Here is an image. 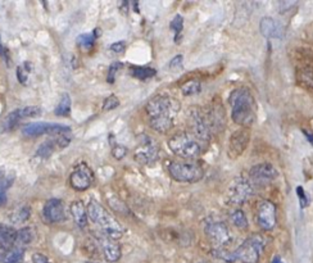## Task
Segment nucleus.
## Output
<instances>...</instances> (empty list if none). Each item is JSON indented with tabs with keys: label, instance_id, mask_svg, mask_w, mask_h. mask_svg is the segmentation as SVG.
<instances>
[{
	"label": "nucleus",
	"instance_id": "nucleus-17",
	"mask_svg": "<svg viewBox=\"0 0 313 263\" xmlns=\"http://www.w3.org/2000/svg\"><path fill=\"white\" fill-rule=\"evenodd\" d=\"M43 216L50 223H59L66 219V208L61 199H50L45 203Z\"/></svg>",
	"mask_w": 313,
	"mask_h": 263
},
{
	"label": "nucleus",
	"instance_id": "nucleus-20",
	"mask_svg": "<svg viewBox=\"0 0 313 263\" xmlns=\"http://www.w3.org/2000/svg\"><path fill=\"white\" fill-rule=\"evenodd\" d=\"M17 231L9 226L0 225V252L4 253L16 245Z\"/></svg>",
	"mask_w": 313,
	"mask_h": 263
},
{
	"label": "nucleus",
	"instance_id": "nucleus-33",
	"mask_svg": "<svg viewBox=\"0 0 313 263\" xmlns=\"http://www.w3.org/2000/svg\"><path fill=\"white\" fill-rule=\"evenodd\" d=\"M171 30L176 33V35H180V32L182 31V27H184V18H182L180 14L175 16V18L172 19V22L170 25Z\"/></svg>",
	"mask_w": 313,
	"mask_h": 263
},
{
	"label": "nucleus",
	"instance_id": "nucleus-1",
	"mask_svg": "<svg viewBox=\"0 0 313 263\" xmlns=\"http://www.w3.org/2000/svg\"><path fill=\"white\" fill-rule=\"evenodd\" d=\"M150 127L160 134H166L173 127V120L180 110L179 100L167 95L151 98L145 107Z\"/></svg>",
	"mask_w": 313,
	"mask_h": 263
},
{
	"label": "nucleus",
	"instance_id": "nucleus-43",
	"mask_svg": "<svg viewBox=\"0 0 313 263\" xmlns=\"http://www.w3.org/2000/svg\"><path fill=\"white\" fill-rule=\"evenodd\" d=\"M4 182H6V177H4V172H3V171H0V187L3 186Z\"/></svg>",
	"mask_w": 313,
	"mask_h": 263
},
{
	"label": "nucleus",
	"instance_id": "nucleus-2",
	"mask_svg": "<svg viewBox=\"0 0 313 263\" xmlns=\"http://www.w3.org/2000/svg\"><path fill=\"white\" fill-rule=\"evenodd\" d=\"M231 105V117L239 126L248 129L256 122V99L248 88H238L231 91L228 96Z\"/></svg>",
	"mask_w": 313,
	"mask_h": 263
},
{
	"label": "nucleus",
	"instance_id": "nucleus-39",
	"mask_svg": "<svg viewBox=\"0 0 313 263\" xmlns=\"http://www.w3.org/2000/svg\"><path fill=\"white\" fill-rule=\"evenodd\" d=\"M30 263H49L48 258L44 254H40V253H35V254L31 257Z\"/></svg>",
	"mask_w": 313,
	"mask_h": 263
},
{
	"label": "nucleus",
	"instance_id": "nucleus-15",
	"mask_svg": "<svg viewBox=\"0 0 313 263\" xmlns=\"http://www.w3.org/2000/svg\"><path fill=\"white\" fill-rule=\"evenodd\" d=\"M250 132L248 129H239L233 132L228 139L227 144V154L231 159L239 158L249 145Z\"/></svg>",
	"mask_w": 313,
	"mask_h": 263
},
{
	"label": "nucleus",
	"instance_id": "nucleus-22",
	"mask_svg": "<svg viewBox=\"0 0 313 263\" xmlns=\"http://www.w3.org/2000/svg\"><path fill=\"white\" fill-rule=\"evenodd\" d=\"M31 209L27 206H21L14 208V211L11 213V221H13L14 223H23V222L27 221L30 218Z\"/></svg>",
	"mask_w": 313,
	"mask_h": 263
},
{
	"label": "nucleus",
	"instance_id": "nucleus-28",
	"mask_svg": "<svg viewBox=\"0 0 313 263\" xmlns=\"http://www.w3.org/2000/svg\"><path fill=\"white\" fill-rule=\"evenodd\" d=\"M212 254L216 258H220V259L225 260V262H237V258H235L233 252H228L226 248H214V249L212 250Z\"/></svg>",
	"mask_w": 313,
	"mask_h": 263
},
{
	"label": "nucleus",
	"instance_id": "nucleus-40",
	"mask_svg": "<svg viewBox=\"0 0 313 263\" xmlns=\"http://www.w3.org/2000/svg\"><path fill=\"white\" fill-rule=\"evenodd\" d=\"M170 67L172 69H177V68H181L182 67V55H177V57L173 58L172 60H171Z\"/></svg>",
	"mask_w": 313,
	"mask_h": 263
},
{
	"label": "nucleus",
	"instance_id": "nucleus-37",
	"mask_svg": "<svg viewBox=\"0 0 313 263\" xmlns=\"http://www.w3.org/2000/svg\"><path fill=\"white\" fill-rule=\"evenodd\" d=\"M297 194H298V198H299L300 207H302V208H305V207L308 206V198H307V195H305L304 189H303L302 186H298Z\"/></svg>",
	"mask_w": 313,
	"mask_h": 263
},
{
	"label": "nucleus",
	"instance_id": "nucleus-29",
	"mask_svg": "<svg viewBox=\"0 0 313 263\" xmlns=\"http://www.w3.org/2000/svg\"><path fill=\"white\" fill-rule=\"evenodd\" d=\"M55 145H57V143H55L54 139L48 140V141H45V143L37 149L36 156L42 157V158H48V157H50V154H53Z\"/></svg>",
	"mask_w": 313,
	"mask_h": 263
},
{
	"label": "nucleus",
	"instance_id": "nucleus-27",
	"mask_svg": "<svg viewBox=\"0 0 313 263\" xmlns=\"http://www.w3.org/2000/svg\"><path fill=\"white\" fill-rule=\"evenodd\" d=\"M131 73L139 80H146L150 77L155 76L156 71L149 67H131Z\"/></svg>",
	"mask_w": 313,
	"mask_h": 263
},
{
	"label": "nucleus",
	"instance_id": "nucleus-13",
	"mask_svg": "<svg viewBox=\"0 0 313 263\" xmlns=\"http://www.w3.org/2000/svg\"><path fill=\"white\" fill-rule=\"evenodd\" d=\"M279 176V171L271 163H259L253 166L249 170V181L256 185H268L275 181Z\"/></svg>",
	"mask_w": 313,
	"mask_h": 263
},
{
	"label": "nucleus",
	"instance_id": "nucleus-25",
	"mask_svg": "<svg viewBox=\"0 0 313 263\" xmlns=\"http://www.w3.org/2000/svg\"><path fill=\"white\" fill-rule=\"evenodd\" d=\"M71 113V98L67 93L61 96V100L55 108V115L57 116H68Z\"/></svg>",
	"mask_w": 313,
	"mask_h": 263
},
{
	"label": "nucleus",
	"instance_id": "nucleus-35",
	"mask_svg": "<svg viewBox=\"0 0 313 263\" xmlns=\"http://www.w3.org/2000/svg\"><path fill=\"white\" fill-rule=\"evenodd\" d=\"M122 67H124V64H122L121 62H114V63H113L112 66L109 67V71H108V77H107L108 83H109V84L114 83L115 74H117L119 69H121Z\"/></svg>",
	"mask_w": 313,
	"mask_h": 263
},
{
	"label": "nucleus",
	"instance_id": "nucleus-38",
	"mask_svg": "<svg viewBox=\"0 0 313 263\" xmlns=\"http://www.w3.org/2000/svg\"><path fill=\"white\" fill-rule=\"evenodd\" d=\"M125 49H126V43L122 42V40L121 42H117V43H114V44L110 45V50L114 53H122V52H125Z\"/></svg>",
	"mask_w": 313,
	"mask_h": 263
},
{
	"label": "nucleus",
	"instance_id": "nucleus-34",
	"mask_svg": "<svg viewBox=\"0 0 313 263\" xmlns=\"http://www.w3.org/2000/svg\"><path fill=\"white\" fill-rule=\"evenodd\" d=\"M120 105V99L115 95L108 96L104 100V104H103V110L108 112V110H113L114 108H117Z\"/></svg>",
	"mask_w": 313,
	"mask_h": 263
},
{
	"label": "nucleus",
	"instance_id": "nucleus-23",
	"mask_svg": "<svg viewBox=\"0 0 313 263\" xmlns=\"http://www.w3.org/2000/svg\"><path fill=\"white\" fill-rule=\"evenodd\" d=\"M33 240V230L30 228H23L22 230L17 231L16 238V245L17 247H25V245L30 244Z\"/></svg>",
	"mask_w": 313,
	"mask_h": 263
},
{
	"label": "nucleus",
	"instance_id": "nucleus-9",
	"mask_svg": "<svg viewBox=\"0 0 313 263\" xmlns=\"http://www.w3.org/2000/svg\"><path fill=\"white\" fill-rule=\"evenodd\" d=\"M204 233L214 248H226L231 243L228 228L221 221L208 222L204 228Z\"/></svg>",
	"mask_w": 313,
	"mask_h": 263
},
{
	"label": "nucleus",
	"instance_id": "nucleus-5",
	"mask_svg": "<svg viewBox=\"0 0 313 263\" xmlns=\"http://www.w3.org/2000/svg\"><path fill=\"white\" fill-rule=\"evenodd\" d=\"M167 170L173 180L186 184L198 182L204 176L203 167L197 162H171Z\"/></svg>",
	"mask_w": 313,
	"mask_h": 263
},
{
	"label": "nucleus",
	"instance_id": "nucleus-19",
	"mask_svg": "<svg viewBox=\"0 0 313 263\" xmlns=\"http://www.w3.org/2000/svg\"><path fill=\"white\" fill-rule=\"evenodd\" d=\"M71 213L79 228L84 229L88 226V208H85L83 200H74L71 204Z\"/></svg>",
	"mask_w": 313,
	"mask_h": 263
},
{
	"label": "nucleus",
	"instance_id": "nucleus-30",
	"mask_svg": "<svg viewBox=\"0 0 313 263\" xmlns=\"http://www.w3.org/2000/svg\"><path fill=\"white\" fill-rule=\"evenodd\" d=\"M95 39L96 36L94 35V32L84 33V35L77 37V44H79V47L80 48H83V49H90V48L94 45V43H95Z\"/></svg>",
	"mask_w": 313,
	"mask_h": 263
},
{
	"label": "nucleus",
	"instance_id": "nucleus-4",
	"mask_svg": "<svg viewBox=\"0 0 313 263\" xmlns=\"http://www.w3.org/2000/svg\"><path fill=\"white\" fill-rule=\"evenodd\" d=\"M203 141L190 132H179L168 140V148L175 156L184 159L198 158L203 153Z\"/></svg>",
	"mask_w": 313,
	"mask_h": 263
},
{
	"label": "nucleus",
	"instance_id": "nucleus-16",
	"mask_svg": "<svg viewBox=\"0 0 313 263\" xmlns=\"http://www.w3.org/2000/svg\"><path fill=\"white\" fill-rule=\"evenodd\" d=\"M96 239H98L99 247L102 248L103 254H104V258L108 260V262L113 263V262L120 260V258H121V255H122V250L117 241L113 240V239H110V238H108V236L105 235L103 231L100 234H98Z\"/></svg>",
	"mask_w": 313,
	"mask_h": 263
},
{
	"label": "nucleus",
	"instance_id": "nucleus-44",
	"mask_svg": "<svg viewBox=\"0 0 313 263\" xmlns=\"http://www.w3.org/2000/svg\"><path fill=\"white\" fill-rule=\"evenodd\" d=\"M271 263H284V262H283V259L279 257V255H276V257H273V259H272Z\"/></svg>",
	"mask_w": 313,
	"mask_h": 263
},
{
	"label": "nucleus",
	"instance_id": "nucleus-7",
	"mask_svg": "<svg viewBox=\"0 0 313 263\" xmlns=\"http://www.w3.org/2000/svg\"><path fill=\"white\" fill-rule=\"evenodd\" d=\"M254 195V186L248 178L238 176L228 185L227 198L228 202L235 206H242Z\"/></svg>",
	"mask_w": 313,
	"mask_h": 263
},
{
	"label": "nucleus",
	"instance_id": "nucleus-6",
	"mask_svg": "<svg viewBox=\"0 0 313 263\" xmlns=\"http://www.w3.org/2000/svg\"><path fill=\"white\" fill-rule=\"evenodd\" d=\"M266 247V240L261 235H252L238 248L233 254L237 260L243 263H258Z\"/></svg>",
	"mask_w": 313,
	"mask_h": 263
},
{
	"label": "nucleus",
	"instance_id": "nucleus-32",
	"mask_svg": "<svg viewBox=\"0 0 313 263\" xmlns=\"http://www.w3.org/2000/svg\"><path fill=\"white\" fill-rule=\"evenodd\" d=\"M31 69H32V67H31V64L28 63V62H25L22 66L18 67V69H17V77H18L19 83L23 84V85L27 84V79H28V74H30Z\"/></svg>",
	"mask_w": 313,
	"mask_h": 263
},
{
	"label": "nucleus",
	"instance_id": "nucleus-24",
	"mask_svg": "<svg viewBox=\"0 0 313 263\" xmlns=\"http://www.w3.org/2000/svg\"><path fill=\"white\" fill-rule=\"evenodd\" d=\"M231 221L240 230H248V228H249V222H248L247 216H245V213L242 209H235L231 213Z\"/></svg>",
	"mask_w": 313,
	"mask_h": 263
},
{
	"label": "nucleus",
	"instance_id": "nucleus-31",
	"mask_svg": "<svg viewBox=\"0 0 313 263\" xmlns=\"http://www.w3.org/2000/svg\"><path fill=\"white\" fill-rule=\"evenodd\" d=\"M17 113H18L19 118H21V121L25 120V118H31V117H36V116H38L40 113H42V109H40V107H25V108H21V109H17Z\"/></svg>",
	"mask_w": 313,
	"mask_h": 263
},
{
	"label": "nucleus",
	"instance_id": "nucleus-45",
	"mask_svg": "<svg viewBox=\"0 0 313 263\" xmlns=\"http://www.w3.org/2000/svg\"><path fill=\"white\" fill-rule=\"evenodd\" d=\"M198 263H211V262H208V260H201V262H198Z\"/></svg>",
	"mask_w": 313,
	"mask_h": 263
},
{
	"label": "nucleus",
	"instance_id": "nucleus-11",
	"mask_svg": "<svg viewBox=\"0 0 313 263\" xmlns=\"http://www.w3.org/2000/svg\"><path fill=\"white\" fill-rule=\"evenodd\" d=\"M256 218L259 228L264 231H271L276 226V207L269 200H261L257 204Z\"/></svg>",
	"mask_w": 313,
	"mask_h": 263
},
{
	"label": "nucleus",
	"instance_id": "nucleus-12",
	"mask_svg": "<svg viewBox=\"0 0 313 263\" xmlns=\"http://www.w3.org/2000/svg\"><path fill=\"white\" fill-rule=\"evenodd\" d=\"M94 173L86 163H80L72 171L69 176V184L77 192H85L93 185Z\"/></svg>",
	"mask_w": 313,
	"mask_h": 263
},
{
	"label": "nucleus",
	"instance_id": "nucleus-36",
	"mask_svg": "<svg viewBox=\"0 0 313 263\" xmlns=\"http://www.w3.org/2000/svg\"><path fill=\"white\" fill-rule=\"evenodd\" d=\"M127 154V148H125L124 145H114L112 149V156L114 157L115 159H122L125 158Z\"/></svg>",
	"mask_w": 313,
	"mask_h": 263
},
{
	"label": "nucleus",
	"instance_id": "nucleus-8",
	"mask_svg": "<svg viewBox=\"0 0 313 263\" xmlns=\"http://www.w3.org/2000/svg\"><path fill=\"white\" fill-rule=\"evenodd\" d=\"M187 121H189L190 134L194 135L195 137H198L201 141H209L212 136V130L207 121L206 113L199 108H191L189 110V116H187Z\"/></svg>",
	"mask_w": 313,
	"mask_h": 263
},
{
	"label": "nucleus",
	"instance_id": "nucleus-42",
	"mask_svg": "<svg viewBox=\"0 0 313 263\" xmlns=\"http://www.w3.org/2000/svg\"><path fill=\"white\" fill-rule=\"evenodd\" d=\"M7 203V195L6 192H3V190H0V207L4 206V204Z\"/></svg>",
	"mask_w": 313,
	"mask_h": 263
},
{
	"label": "nucleus",
	"instance_id": "nucleus-3",
	"mask_svg": "<svg viewBox=\"0 0 313 263\" xmlns=\"http://www.w3.org/2000/svg\"><path fill=\"white\" fill-rule=\"evenodd\" d=\"M88 216L90 217L91 221L96 225H99L102 228L103 233L108 236V238L113 239V240H119L124 236V228L121 226L117 219L107 211L103 206H100L98 202L91 200L88 206Z\"/></svg>",
	"mask_w": 313,
	"mask_h": 263
},
{
	"label": "nucleus",
	"instance_id": "nucleus-18",
	"mask_svg": "<svg viewBox=\"0 0 313 263\" xmlns=\"http://www.w3.org/2000/svg\"><path fill=\"white\" fill-rule=\"evenodd\" d=\"M261 33L267 39H281L283 37V27L276 19L271 17H263L259 22Z\"/></svg>",
	"mask_w": 313,
	"mask_h": 263
},
{
	"label": "nucleus",
	"instance_id": "nucleus-10",
	"mask_svg": "<svg viewBox=\"0 0 313 263\" xmlns=\"http://www.w3.org/2000/svg\"><path fill=\"white\" fill-rule=\"evenodd\" d=\"M160 156V148L151 137L143 136L138 148L135 149L134 158L140 165H150L155 162Z\"/></svg>",
	"mask_w": 313,
	"mask_h": 263
},
{
	"label": "nucleus",
	"instance_id": "nucleus-21",
	"mask_svg": "<svg viewBox=\"0 0 313 263\" xmlns=\"http://www.w3.org/2000/svg\"><path fill=\"white\" fill-rule=\"evenodd\" d=\"M23 257H25V248L14 245L7 252L2 253L0 260L2 263H22Z\"/></svg>",
	"mask_w": 313,
	"mask_h": 263
},
{
	"label": "nucleus",
	"instance_id": "nucleus-14",
	"mask_svg": "<svg viewBox=\"0 0 313 263\" xmlns=\"http://www.w3.org/2000/svg\"><path fill=\"white\" fill-rule=\"evenodd\" d=\"M23 134L26 136H40V135L50 134L58 136V135L71 134V129L63 125L48 124V122H35V124L26 125L23 127Z\"/></svg>",
	"mask_w": 313,
	"mask_h": 263
},
{
	"label": "nucleus",
	"instance_id": "nucleus-46",
	"mask_svg": "<svg viewBox=\"0 0 313 263\" xmlns=\"http://www.w3.org/2000/svg\"><path fill=\"white\" fill-rule=\"evenodd\" d=\"M88 263H98V262H88Z\"/></svg>",
	"mask_w": 313,
	"mask_h": 263
},
{
	"label": "nucleus",
	"instance_id": "nucleus-41",
	"mask_svg": "<svg viewBox=\"0 0 313 263\" xmlns=\"http://www.w3.org/2000/svg\"><path fill=\"white\" fill-rule=\"evenodd\" d=\"M303 134H304V136L307 137L308 141H309V143L313 145V134H312V132L308 131V130H303Z\"/></svg>",
	"mask_w": 313,
	"mask_h": 263
},
{
	"label": "nucleus",
	"instance_id": "nucleus-26",
	"mask_svg": "<svg viewBox=\"0 0 313 263\" xmlns=\"http://www.w3.org/2000/svg\"><path fill=\"white\" fill-rule=\"evenodd\" d=\"M202 85L198 80H190L187 83H185L181 86V91L185 96H191L197 95V94L201 93Z\"/></svg>",
	"mask_w": 313,
	"mask_h": 263
}]
</instances>
